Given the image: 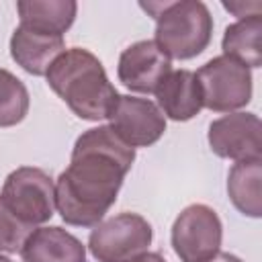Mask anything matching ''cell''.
<instances>
[{
  "instance_id": "cell-1",
  "label": "cell",
  "mask_w": 262,
  "mask_h": 262,
  "mask_svg": "<svg viewBox=\"0 0 262 262\" xmlns=\"http://www.w3.org/2000/svg\"><path fill=\"white\" fill-rule=\"evenodd\" d=\"M135 149L108 125L84 131L72 149L70 166L55 180V209L68 225L94 227L115 205Z\"/></svg>"
},
{
  "instance_id": "cell-21",
  "label": "cell",
  "mask_w": 262,
  "mask_h": 262,
  "mask_svg": "<svg viewBox=\"0 0 262 262\" xmlns=\"http://www.w3.org/2000/svg\"><path fill=\"white\" fill-rule=\"evenodd\" d=\"M0 262H12V260H10V258H6V256H2V254H0Z\"/></svg>"
},
{
  "instance_id": "cell-9",
  "label": "cell",
  "mask_w": 262,
  "mask_h": 262,
  "mask_svg": "<svg viewBox=\"0 0 262 262\" xmlns=\"http://www.w3.org/2000/svg\"><path fill=\"white\" fill-rule=\"evenodd\" d=\"M108 121V127L133 149L156 143L166 131V117L162 115L158 104L131 94L117 96Z\"/></svg>"
},
{
  "instance_id": "cell-12",
  "label": "cell",
  "mask_w": 262,
  "mask_h": 262,
  "mask_svg": "<svg viewBox=\"0 0 262 262\" xmlns=\"http://www.w3.org/2000/svg\"><path fill=\"white\" fill-rule=\"evenodd\" d=\"M158 108L172 121H188L203 108V94L194 72L172 70L156 88Z\"/></svg>"
},
{
  "instance_id": "cell-10",
  "label": "cell",
  "mask_w": 262,
  "mask_h": 262,
  "mask_svg": "<svg viewBox=\"0 0 262 262\" xmlns=\"http://www.w3.org/2000/svg\"><path fill=\"white\" fill-rule=\"evenodd\" d=\"M172 72V59L158 47L156 41L143 39L123 49L117 66V76L133 92L154 94L160 82Z\"/></svg>"
},
{
  "instance_id": "cell-17",
  "label": "cell",
  "mask_w": 262,
  "mask_h": 262,
  "mask_svg": "<svg viewBox=\"0 0 262 262\" xmlns=\"http://www.w3.org/2000/svg\"><path fill=\"white\" fill-rule=\"evenodd\" d=\"M29 90L12 72L0 68V127L18 125L29 113Z\"/></svg>"
},
{
  "instance_id": "cell-2",
  "label": "cell",
  "mask_w": 262,
  "mask_h": 262,
  "mask_svg": "<svg viewBox=\"0 0 262 262\" xmlns=\"http://www.w3.org/2000/svg\"><path fill=\"white\" fill-rule=\"evenodd\" d=\"M49 88L84 121L108 119L119 96L100 59L82 47L66 49L45 74Z\"/></svg>"
},
{
  "instance_id": "cell-6",
  "label": "cell",
  "mask_w": 262,
  "mask_h": 262,
  "mask_svg": "<svg viewBox=\"0 0 262 262\" xmlns=\"http://www.w3.org/2000/svg\"><path fill=\"white\" fill-rule=\"evenodd\" d=\"M154 231L145 217L137 213H119L94 225L88 237V250L98 262H129L147 252Z\"/></svg>"
},
{
  "instance_id": "cell-15",
  "label": "cell",
  "mask_w": 262,
  "mask_h": 262,
  "mask_svg": "<svg viewBox=\"0 0 262 262\" xmlns=\"http://www.w3.org/2000/svg\"><path fill=\"white\" fill-rule=\"evenodd\" d=\"M223 55L246 68L262 66V14H252L229 25L223 33Z\"/></svg>"
},
{
  "instance_id": "cell-3",
  "label": "cell",
  "mask_w": 262,
  "mask_h": 262,
  "mask_svg": "<svg viewBox=\"0 0 262 262\" xmlns=\"http://www.w3.org/2000/svg\"><path fill=\"white\" fill-rule=\"evenodd\" d=\"M141 8L156 18V43L170 59H190L209 47L213 16L205 2H141Z\"/></svg>"
},
{
  "instance_id": "cell-5",
  "label": "cell",
  "mask_w": 262,
  "mask_h": 262,
  "mask_svg": "<svg viewBox=\"0 0 262 262\" xmlns=\"http://www.w3.org/2000/svg\"><path fill=\"white\" fill-rule=\"evenodd\" d=\"M203 106L215 113H233L252 100V72L244 63L219 55L194 72Z\"/></svg>"
},
{
  "instance_id": "cell-16",
  "label": "cell",
  "mask_w": 262,
  "mask_h": 262,
  "mask_svg": "<svg viewBox=\"0 0 262 262\" xmlns=\"http://www.w3.org/2000/svg\"><path fill=\"white\" fill-rule=\"evenodd\" d=\"M260 180H262V162L260 160L235 162L233 168L229 170L227 194H229L233 207L248 217L262 215Z\"/></svg>"
},
{
  "instance_id": "cell-18",
  "label": "cell",
  "mask_w": 262,
  "mask_h": 262,
  "mask_svg": "<svg viewBox=\"0 0 262 262\" xmlns=\"http://www.w3.org/2000/svg\"><path fill=\"white\" fill-rule=\"evenodd\" d=\"M31 231L33 227L23 223L0 199V252H6V254L20 252Z\"/></svg>"
},
{
  "instance_id": "cell-19",
  "label": "cell",
  "mask_w": 262,
  "mask_h": 262,
  "mask_svg": "<svg viewBox=\"0 0 262 262\" xmlns=\"http://www.w3.org/2000/svg\"><path fill=\"white\" fill-rule=\"evenodd\" d=\"M129 262H166L158 252H143V254H139V256H135V258H131Z\"/></svg>"
},
{
  "instance_id": "cell-14",
  "label": "cell",
  "mask_w": 262,
  "mask_h": 262,
  "mask_svg": "<svg viewBox=\"0 0 262 262\" xmlns=\"http://www.w3.org/2000/svg\"><path fill=\"white\" fill-rule=\"evenodd\" d=\"M16 10L23 27L63 37L76 18L78 4L74 0H20Z\"/></svg>"
},
{
  "instance_id": "cell-13",
  "label": "cell",
  "mask_w": 262,
  "mask_h": 262,
  "mask_svg": "<svg viewBox=\"0 0 262 262\" xmlns=\"http://www.w3.org/2000/svg\"><path fill=\"white\" fill-rule=\"evenodd\" d=\"M23 262H86L84 244L63 227H37L20 248Z\"/></svg>"
},
{
  "instance_id": "cell-11",
  "label": "cell",
  "mask_w": 262,
  "mask_h": 262,
  "mask_svg": "<svg viewBox=\"0 0 262 262\" xmlns=\"http://www.w3.org/2000/svg\"><path fill=\"white\" fill-rule=\"evenodd\" d=\"M66 51L61 35H51L18 25L10 37L12 59L33 76H45L51 63Z\"/></svg>"
},
{
  "instance_id": "cell-7",
  "label": "cell",
  "mask_w": 262,
  "mask_h": 262,
  "mask_svg": "<svg viewBox=\"0 0 262 262\" xmlns=\"http://www.w3.org/2000/svg\"><path fill=\"white\" fill-rule=\"evenodd\" d=\"M221 237L219 215L201 203L182 209L172 225V248L182 262H209L219 254Z\"/></svg>"
},
{
  "instance_id": "cell-8",
  "label": "cell",
  "mask_w": 262,
  "mask_h": 262,
  "mask_svg": "<svg viewBox=\"0 0 262 262\" xmlns=\"http://www.w3.org/2000/svg\"><path fill=\"white\" fill-rule=\"evenodd\" d=\"M207 139L219 158L233 162L262 158V123L254 113H229L215 119Z\"/></svg>"
},
{
  "instance_id": "cell-4",
  "label": "cell",
  "mask_w": 262,
  "mask_h": 262,
  "mask_svg": "<svg viewBox=\"0 0 262 262\" xmlns=\"http://www.w3.org/2000/svg\"><path fill=\"white\" fill-rule=\"evenodd\" d=\"M0 199L23 223L35 229L55 213V182L41 168L20 166L6 176Z\"/></svg>"
},
{
  "instance_id": "cell-20",
  "label": "cell",
  "mask_w": 262,
  "mask_h": 262,
  "mask_svg": "<svg viewBox=\"0 0 262 262\" xmlns=\"http://www.w3.org/2000/svg\"><path fill=\"white\" fill-rule=\"evenodd\" d=\"M209 262H242L237 256H233V254H229V252H219L217 256H213Z\"/></svg>"
}]
</instances>
